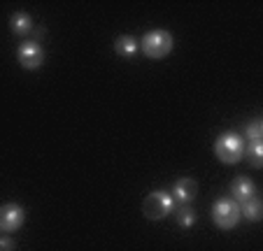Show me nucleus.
Listing matches in <instances>:
<instances>
[{
  "label": "nucleus",
  "instance_id": "1",
  "mask_svg": "<svg viewBox=\"0 0 263 251\" xmlns=\"http://www.w3.org/2000/svg\"><path fill=\"white\" fill-rule=\"evenodd\" d=\"M173 47H175V40L168 30H152V33H147L142 37V42H140L142 54L154 61L165 59V56L173 51Z\"/></svg>",
  "mask_w": 263,
  "mask_h": 251
},
{
  "label": "nucleus",
  "instance_id": "2",
  "mask_svg": "<svg viewBox=\"0 0 263 251\" xmlns=\"http://www.w3.org/2000/svg\"><path fill=\"white\" fill-rule=\"evenodd\" d=\"M214 153L221 163L233 165L245 156V140L238 133H221L214 142Z\"/></svg>",
  "mask_w": 263,
  "mask_h": 251
},
{
  "label": "nucleus",
  "instance_id": "3",
  "mask_svg": "<svg viewBox=\"0 0 263 251\" xmlns=\"http://www.w3.org/2000/svg\"><path fill=\"white\" fill-rule=\"evenodd\" d=\"M142 212H144V217L152 219V221H161V219H165L168 214L175 212L173 196H170L168 191L149 193V196L144 198V202H142Z\"/></svg>",
  "mask_w": 263,
  "mask_h": 251
},
{
  "label": "nucleus",
  "instance_id": "4",
  "mask_svg": "<svg viewBox=\"0 0 263 251\" xmlns=\"http://www.w3.org/2000/svg\"><path fill=\"white\" fill-rule=\"evenodd\" d=\"M212 219L214 226L221 228V230H233L240 223V205L233 200V198H221V200L214 202L212 207Z\"/></svg>",
  "mask_w": 263,
  "mask_h": 251
},
{
  "label": "nucleus",
  "instance_id": "5",
  "mask_svg": "<svg viewBox=\"0 0 263 251\" xmlns=\"http://www.w3.org/2000/svg\"><path fill=\"white\" fill-rule=\"evenodd\" d=\"M16 61H19V65L26 70H37L45 63V49H42L35 40L24 42V45L16 49Z\"/></svg>",
  "mask_w": 263,
  "mask_h": 251
},
{
  "label": "nucleus",
  "instance_id": "6",
  "mask_svg": "<svg viewBox=\"0 0 263 251\" xmlns=\"http://www.w3.org/2000/svg\"><path fill=\"white\" fill-rule=\"evenodd\" d=\"M26 221V212L24 207L16 202H5L0 205V230L3 233H14L24 226Z\"/></svg>",
  "mask_w": 263,
  "mask_h": 251
},
{
  "label": "nucleus",
  "instance_id": "7",
  "mask_svg": "<svg viewBox=\"0 0 263 251\" xmlns=\"http://www.w3.org/2000/svg\"><path fill=\"white\" fill-rule=\"evenodd\" d=\"M196 193H198V184H196V179L191 177H182L177 179V182L173 184V191H170V196H173L175 205H191V200L196 198Z\"/></svg>",
  "mask_w": 263,
  "mask_h": 251
},
{
  "label": "nucleus",
  "instance_id": "8",
  "mask_svg": "<svg viewBox=\"0 0 263 251\" xmlns=\"http://www.w3.org/2000/svg\"><path fill=\"white\" fill-rule=\"evenodd\" d=\"M231 196H233V200L240 205V202L256 196V186H254V182L249 177H235L233 184H231Z\"/></svg>",
  "mask_w": 263,
  "mask_h": 251
},
{
  "label": "nucleus",
  "instance_id": "9",
  "mask_svg": "<svg viewBox=\"0 0 263 251\" xmlns=\"http://www.w3.org/2000/svg\"><path fill=\"white\" fill-rule=\"evenodd\" d=\"M10 28H12V33L14 35H28L30 30L35 28L33 26V19H30V14H26V12H14L12 14V19H10Z\"/></svg>",
  "mask_w": 263,
  "mask_h": 251
},
{
  "label": "nucleus",
  "instance_id": "10",
  "mask_svg": "<svg viewBox=\"0 0 263 251\" xmlns=\"http://www.w3.org/2000/svg\"><path fill=\"white\" fill-rule=\"evenodd\" d=\"M240 217H245L247 221H261V217H263L261 200L254 196V198H249V200L240 202Z\"/></svg>",
  "mask_w": 263,
  "mask_h": 251
},
{
  "label": "nucleus",
  "instance_id": "11",
  "mask_svg": "<svg viewBox=\"0 0 263 251\" xmlns=\"http://www.w3.org/2000/svg\"><path fill=\"white\" fill-rule=\"evenodd\" d=\"M140 49V45L135 42L133 35H119L115 40V51L119 56H135V51Z\"/></svg>",
  "mask_w": 263,
  "mask_h": 251
},
{
  "label": "nucleus",
  "instance_id": "12",
  "mask_svg": "<svg viewBox=\"0 0 263 251\" xmlns=\"http://www.w3.org/2000/svg\"><path fill=\"white\" fill-rule=\"evenodd\" d=\"M175 209H177L175 219H177V223L182 228H191L196 223V219H198L196 209H194V207H189V205H179V207H175Z\"/></svg>",
  "mask_w": 263,
  "mask_h": 251
},
{
  "label": "nucleus",
  "instance_id": "13",
  "mask_svg": "<svg viewBox=\"0 0 263 251\" xmlns=\"http://www.w3.org/2000/svg\"><path fill=\"white\" fill-rule=\"evenodd\" d=\"M245 133H247V140H249V142H261L263 121H261V119H254V121L247 126V130H245Z\"/></svg>",
  "mask_w": 263,
  "mask_h": 251
},
{
  "label": "nucleus",
  "instance_id": "14",
  "mask_svg": "<svg viewBox=\"0 0 263 251\" xmlns=\"http://www.w3.org/2000/svg\"><path fill=\"white\" fill-rule=\"evenodd\" d=\"M249 156H252V165L258 170V167L263 165V147H261V142H249Z\"/></svg>",
  "mask_w": 263,
  "mask_h": 251
},
{
  "label": "nucleus",
  "instance_id": "15",
  "mask_svg": "<svg viewBox=\"0 0 263 251\" xmlns=\"http://www.w3.org/2000/svg\"><path fill=\"white\" fill-rule=\"evenodd\" d=\"M16 249V242L12 240L10 235H3L0 237V251H14Z\"/></svg>",
  "mask_w": 263,
  "mask_h": 251
}]
</instances>
